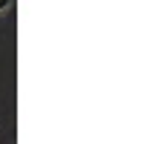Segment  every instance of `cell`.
<instances>
[{"label":"cell","instance_id":"cell-1","mask_svg":"<svg viewBox=\"0 0 159 144\" xmlns=\"http://www.w3.org/2000/svg\"><path fill=\"white\" fill-rule=\"evenodd\" d=\"M9 6H12V0H0V15H3V12H6Z\"/></svg>","mask_w":159,"mask_h":144}]
</instances>
